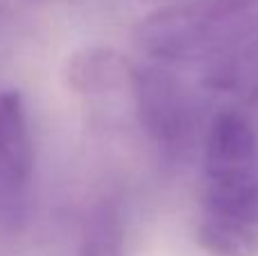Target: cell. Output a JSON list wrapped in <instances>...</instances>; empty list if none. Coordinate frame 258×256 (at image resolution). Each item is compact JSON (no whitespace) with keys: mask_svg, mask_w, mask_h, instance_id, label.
Masks as SVG:
<instances>
[{"mask_svg":"<svg viewBox=\"0 0 258 256\" xmlns=\"http://www.w3.org/2000/svg\"><path fill=\"white\" fill-rule=\"evenodd\" d=\"M134 82V66L122 54L109 48H86L68 61V84L77 93L104 95L129 89Z\"/></svg>","mask_w":258,"mask_h":256,"instance_id":"cell-5","label":"cell"},{"mask_svg":"<svg viewBox=\"0 0 258 256\" xmlns=\"http://www.w3.org/2000/svg\"><path fill=\"white\" fill-rule=\"evenodd\" d=\"M132 93L145 132L161 145H177L190 130V102L183 84L161 66H134Z\"/></svg>","mask_w":258,"mask_h":256,"instance_id":"cell-4","label":"cell"},{"mask_svg":"<svg viewBox=\"0 0 258 256\" xmlns=\"http://www.w3.org/2000/svg\"><path fill=\"white\" fill-rule=\"evenodd\" d=\"M197 245L215 256H258V225L229 216H211L197 227Z\"/></svg>","mask_w":258,"mask_h":256,"instance_id":"cell-6","label":"cell"},{"mask_svg":"<svg viewBox=\"0 0 258 256\" xmlns=\"http://www.w3.org/2000/svg\"><path fill=\"white\" fill-rule=\"evenodd\" d=\"M213 84L258 98V39L213 73Z\"/></svg>","mask_w":258,"mask_h":256,"instance_id":"cell-9","label":"cell"},{"mask_svg":"<svg viewBox=\"0 0 258 256\" xmlns=\"http://www.w3.org/2000/svg\"><path fill=\"white\" fill-rule=\"evenodd\" d=\"M80 256H127L125 222L113 200H100L86 213Z\"/></svg>","mask_w":258,"mask_h":256,"instance_id":"cell-7","label":"cell"},{"mask_svg":"<svg viewBox=\"0 0 258 256\" xmlns=\"http://www.w3.org/2000/svg\"><path fill=\"white\" fill-rule=\"evenodd\" d=\"M202 202L211 216H229L258 225V177L236 188L202 190Z\"/></svg>","mask_w":258,"mask_h":256,"instance_id":"cell-8","label":"cell"},{"mask_svg":"<svg viewBox=\"0 0 258 256\" xmlns=\"http://www.w3.org/2000/svg\"><path fill=\"white\" fill-rule=\"evenodd\" d=\"M34 172V143L18 91H0V225L25 220Z\"/></svg>","mask_w":258,"mask_h":256,"instance_id":"cell-2","label":"cell"},{"mask_svg":"<svg viewBox=\"0 0 258 256\" xmlns=\"http://www.w3.org/2000/svg\"><path fill=\"white\" fill-rule=\"evenodd\" d=\"M258 177V139L240 113L222 111L209 127L204 148V188H236Z\"/></svg>","mask_w":258,"mask_h":256,"instance_id":"cell-3","label":"cell"},{"mask_svg":"<svg viewBox=\"0 0 258 256\" xmlns=\"http://www.w3.org/2000/svg\"><path fill=\"white\" fill-rule=\"evenodd\" d=\"M247 0H177L134 27V43L154 61H186L200 54Z\"/></svg>","mask_w":258,"mask_h":256,"instance_id":"cell-1","label":"cell"}]
</instances>
